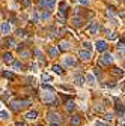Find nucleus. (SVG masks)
Masks as SVG:
<instances>
[{
	"instance_id": "f257e3e1",
	"label": "nucleus",
	"mask_w": 125,
	"mask_h": 126,
	"mask_svg": "<svg viewBox=\"0 0 125 126\" xmlns=\"http://www.w3.org/2000/svg\"><path fill=\"white\" fill-rule=\"evenodd\" d=\"M30 105V99H18V101H11L9 102V107L12 111H20L21 108Z\"/></svg>"
},
{
	"instance_id": "f03ea898",
	"label": "nucleus",
	"mask_w": 125,
	"mask_h": 126,
	"mask_svg": "<svg viewBox=\"0 0 125 126\" xmlns=\"http://www.w3.org/2000/svg\"><path fill=\"white\" fill-rule=\"evenodd\" d=\"M41 98H42V102H45V104H53L54 102V94H53V92L44 93Z\"/></svg>"
},
{
	"instance_id": "7ed1b4c3",
	"label": "nucleus",
	"mask_w": 125,
	"mask_h": 126,
	"mask_svg": "<svg viewBox=\"0 0 125 126\" xmlns=\"http://www.w3.org/2000/svg\"><path fill=\"white\" fill-rule=\"evenodd\" d=\"M47 119H48L51 123H59L60 122V119H62V116L59 114V113H48V114H47Z\"/></svg>"
},
{
	"instance_id": "20e7f679",
	"label": "nucleus",
	"mask_w": 125,
	"mask_h": 126,
	"mask_svg": "<svg viewBox=\"0 0 125 126\" xmlns=\"http://www.w3.org/2000/svg\"><path fill=\"white\" fill-rule=\"evenodd\" d=\"M95 47H97V51L105 53V50H107V42H105V41H97Z\"/></svg>"
},
{
	"instance_id": "39448f33",
	"label": "nucleus",
	"mask_w": 125,
	"mask_h": 126,
	"mask_svg": "<svg viewBox=\"0 0 125 126\" xmlns=\"http://www.w3.org/2000/svg\"><path fill=\"white\" fill-rule=\"evenodd\" d=\"M101 59H103V60H101V63H103V65H112V62H113V57H112V54H108V53H104Z\"/></svg>"
},
{
	"instance_id": "423d86ee",
	"label": "nucleus",
	"mask_w": 125,
	"mask_h": 126,
	"mask_svg": "<svg viewBox=\"0 0 125 126\" xmlns=\"http://www.w3.org/2000/svg\"><path fill=\"white\" fill-rule=\"evenodd\" d=\"M98 29H100V24H98L97 21H92V23H90V27H89L87 32H89L90 35H97V33H98Z\"/></svg>"
},
{
	"instance_id": "0eeeda50",
	"label": "nucleus",
	"mask_w": 125,
	"mask_h": 126,
	"mask_svg": "<svg viewBox=\"0 0 125 126\" xmlns=\"http://www.w3.org/2000/svg\"><path fill=\"white\" fill-rule=\"evenodd\" d=\"M0 30H2L3 35H9V33H11V24H9V23H2Z\"/></svg>"
},
{
	"instance_id": "6e6552de",
	"label": "nucleus",
	"mask_w": 125,
	"mask_h": 126,
	"mask_svg": "<svg viewBox=\"0 0 125 126\" xmlns=\"http://www.w3.org/2000/svg\"><path fill=\"white\" fill-rule=\"evenodd\" d=\"M79 57H80L82 60H89V59H90V51H87V50H80Z\"/></svg>"
},
{
	"instance_id": "1a4fd4ad",
	"label": "nucleus",
	"mask_w": 125,
	"mask_h": 126,
	"mask_svg": "<svg viewBox=\"0 0 125 126\" xmlns=\"http://www.w3.org/2000/svg\"><path fill=\"white\" fill-rule=\"evenodd\" d=\"M41 5L45 6V8H48V9H51V8H54V5H56V0H42Z\"/></svg>"
},
{
	"instance_id": "9d476101",
	"label": "nucleus",
	"mask_w": 125,
	"mask_h": 126,
	"mask_svg": "<svg viewBox=\"0 0 125 126\" xmlns=\"http://www.w3.org/2000/svg\"><path fill=\"white\" fill-rule=\"evenodd\" d=\"M65 65L66 66H75L77 65V60L72 56H68V57H65Z\"/></svg>"
},
{
	"instance_id": "9b49d317",
	"label": "nucleus",
	"mask_w": 125,
	"mask_h": 126,
	"mask_svg": "<svg viewBox=\"0 0 125 126\" xmlns=\"http://www.w3.org/2000/svg\"><path fill=\"white\" fill-rule=\"evenodd\" d=\"M65 108H66V111H68V113H74V111H75V104H74L72 101H66Z\"/></svg>"
},
{
	"instance_id": "f8f14e48",
	"label": "nucleus",
	"mask_w": 125,
	"mask_h": 126,
	"mask_svg": "<svg viewBox=\"0 0 125 126\" xmlns=\"http://www.w3.org/2000/svg\"><path fill=\"white\" fill-rule=\"evenodd\" d=\"M56 48L59 50V53H60V51H66V50H69V44L63 41V42H60L59 47H56Z\"/></svg>"
},
{
	"instance_id": "ddd939ff",
	"label": "nucleus",
	"mask_w": 125,
	"mask_h": 126,
	"mask_svg": "<svg viewBox=\"0 0 125 126\" xmlns=\"http://www.w3.org/2000/svg\"><path fill=\"white\" fill-rule=\"evenodd\" d=\"M3 60H5V63H8V65H12L14 56H12L11 53H5V54H3Z\"/></svg>"
},
{
	"instance_id": "4468645a",
	"label": "nucleus",
	"mask_w": 125,
	"mask_h": 126,
	"mask_svg": "<svg viewBox=\"0 0 125 126\" xmlns=\"http://www.w3.org/2000/svg\"><path fill=\"white\" fill-rule=\"evenodd\" d=\"M74 81H75L77 86H83L84 84V77L83 75H75L74 77Z\"/></svg>"
},
{
	"instance_id": "2eb2a0df",
	"label": "nucleus",
	"mask_w": 125,
	"mask_h": 126,
	"mask_svg": "<svg viewBox=\"0 0 125 126\" xmlns=\"http://www.w3.org/2000/svg\"><path fill=\"white\" fill-rule=\"evenodd\" d=\"M38 117V111H29L27 114H26V119L27 120H35Z\"/></svg>"
},
{
	"instance_id": "dca6fc26",
	"label": "nucleus",
	"mask_w": 125,
	"mask_h": 126,
	"mask_svg": "<svg viewBox=\"0 0 125 126\" xmlns=\"http://www.w3.org/2000/svg\"><path fill=\"white\" fill-rule=\"evenodd\" d=\"M71 123H72L74 126H79V125L82 123V117H80V116H72V119H71Z\"/></svg>"
},
{
	"instance_id": "f3484780",
	"label": "nucleus",
	"mask_w": 125,
	"mask_h": 126,
	"mask_svg": "<svg viewBox=\"0 0 125 126\" xmlns=\"http://www.w3.org/2000/svg\"><path fill=\"white\" fill-rule=\"evenodd\" d=\"M66 11H68V5L66 3H60V15H62V17L66 15Z\"/></svg>"
},
{
	"instance_id": "a211bd4d",
	"label": "nucleus",
	"mask_w": 125,
	"mask_h": 126,
	"mask_svg": "<svg viewBox=\"0 0 125 126\" xmlns=\"http://www.w3.org/2000/svg\"><path fill=\"white\" fill-rule=\"evenodd\" d=\"M116 111H118L121 116H124V105H122V102H119V101H116Z\"/></svg>"
},
{
	"instance_id": "6ab92c4d",
	"label": "nucleus",
	"mask_w": 125,
	"mask_h": 126,
	"mask_svg": "<svg viewBox=\"0 0 125 126\" xmlns=\"http://www.w3.org/2000/svg\"><path fill=\"white\" fill-rule=\"evenodd\" d=\"M48 54H50L51 57H56V56L59 54V50L56 48V47H50V48H48Z\"/></svg>"
},
{
	"instance_id": "aec40b11",
	"label": "nucleus",
	"mask_w": 125,
	"mask_h": 126,
	"mask_svg": "<svg viewBox=\"0 0 125 126\" xmlns=\"http://www.w3.org/2000/svg\"><path fill=\"white\" fill-rule=\"evenodd\" d=\"M12 65H14L15 69H23V63H21L20 60H14V62H12Z\"/></svg>"
},
{
	"instance_id": "412c9836",
	"label": "nucleus",
	"mask_w": 125,
	"mask_h": 126,
	"mask_svg": "<svg viewBox=\"0 0 125 126\" xmlns=\"http://www.w3.org/2000/svg\"><path fill=\"white\" fill-rule=\"evenodd\" d=\"M72 24H74L75 27H80V26L83 24V20H82V18H74V20H72Z\"/></svg>"
},
{
	"instance_id": "4be33fe9",
	"label": "nucleus",
	"mask_w": 125,
	"mask_h": 126,
	"mask_svg": "<svg viewBox=\"0 0 125 126\" xmlns=\"http://www.w3.org/2000/svg\"><path fill=\"white\" fill-rule=\"evenodd\" d=\"M53 71H54L56 74H59V75H62V74H63V69H62L59 65H54V66H53Z\"/></svg>"
},
{
	"instance_id": "5701e85b",
	"label": "nucleus",
	"mask_w": 125,
	"mask_h": 126,
	"mask_svg": "<svg viewBox=\"0 0 125 126\" xmlns=\"http://www.w3.org/2000/svg\"><path fill=\"white\" fill-rule=\"evenodd\" d=\"M95 110H97L98 113H104V111H105V108H104L103 104H97V105H95Z\"/></svg>"
},
{
	"instance_id": "b1692460",
	"label": "nucleus",
	"mask_w": 125,
	"mask_h": 126,
	"mask_svg": "<svg viewBox=\"0 0 125 126\" xmlns=\"http://www.w3.org/2000/svg\"><path fill=\"white\" fill-rule=\"evenodd\" d=\"M84 81H87L89 84H93V83H95V77H93V75H87L84 78Z\"/></svg>"
},
{
	"instance_id": "393cba45",
	"label": "nucleus",
	"mask_w": 125,
	"mask_h": 126,
	"mask_svg": "<svg viewBox=\"0 0 125 126\" xmlns=\"http://www.w3.org/2000/svg\"><path fill=\"white\" fill-rule=\"evenodd\" d=\"M0 119H2V120H8L9 119V113L8 111H0Z\"/></svg>"
},
{
	"instance_id": "a878e982",
	"label": "nucleus",
	"mask_w": 125,
	"mask_h": 126,
	"mask_svg": "<svg viewBox=\"0 0 125 126\" xmlns=\"http://www.w3.org/2000/svg\"><path fill=\"white\" fill-rule=\"evenodd\" d=\"M5 44H6L8 47H15V41H14V39H11V38H8Z\"/></svg>"
},
{
	"instance_id": "bb28decb",
	"label": "nucleus",
	"mask_w": 125,
	"mask_h": 126,
	"mask_svg": "<svg viewBox=\"0 0 125 126\" xmlns=\"http://www.w3.org/2000/svg\"><path fill=\"white\" fill-rule=\"evenodd\" d=\"M5 77H6V78H11V80H15L14 72H9V71H6V72H5Z\"/></svg>"
},
{
	"instance_id": "cd10ccee",
	"label": "nucleus",
	"mask_w": 125,
	"mask_h": 126,
	"mask_svg": "<svg viewBox=\"0 0 125 126\" xmlns=\"http://www.w3.org/2000/svg\"><path fill=\"white\" fill-rule=\"evenodd\" d=\"M42 89H44V90H48V92H53V90H54V89H53L51 86H48V84H42Z\"/></svg>"
},
{
	"instance_id": "c85d7f7f",
	"label": "nucleus",
	"mask_w": 125,
	"mask_h": 126,
	"mask_svg": "<svg viewBox=\"0 0 125 126\" xmlns=\"http://www.w3.org/2000/svg\"><path fill=\"white\" fill-rule=\"evenodd\" d=\"M30 3H32V2H30V0H23V2H21L23 8H27V6H30Z\"/></svg>"
},
{
	"instance_id": "c756f323",
	"label": "nucleus",
	"mask_w": 125,
	"mask_h": 126,
	"mask_svg": "<svg viewBox=\"0 0 125 126\" xmlns=\"http://www.w3.org/2000/svg\"><path fill=\"white\" fill-rule=\"evenodd\" d=\"M93 75L98 77V78L101 77V72H100V69H98V68H93Z\"/></svg>"
},
{
	"instance_id": "7c9ffc66",
	"label": "nucleus",
	"mask_w": 125,
	"mask_h": 126,
	"mask_svg": "<svg viewBox=\"0 0 125 126\" xmlns=\"http://www.w3.org/2000/svg\"><path fill=\"white\" fill-rule=\"evenodd\" d=\"M50 15H51V14H50V11H45V12L42 14V18H44V20H47V18H50Z\"/></svg>"
},
{
	"instance_id": "2f4dec72",
	"label": "nucleus",
	"mask_w": 125,
	"mask_h": 126,
	"mask_svg": "<svg viewBox=\"0 0 125 126\" xmlns=\"http://www.w3.org/2000/svg\"><path fill=\"white\" fill-rule=\"evenodd\" d=\"M113 74H115V75H122V71H121L119 68H115V69H113Z\"/></svg>"
},
{
	"instance_id": "473e14b6",
	"label": "nucleus",
	"mask_w": 125,
	"mask_h": 126,
	"mask_svg": "<svg viewBox=\"0 0 125 126\" xmlns=\"http://www.w3.org/2000/svg\"><path fill=\"white\" fill-rule=\"evenodd\" d=\"M17 35H18V36H24V35H26V32L21 30V29H18V30H17Z\"/></svg>"
},
{
	"instance_id": "72a5a7b5",
	"label": "nucleus",
	"mask_w": 125,
	"mask_h": 126,
	"mask_svg": "<svg viewBox=\"0 0 125 126\" xmlns=\"http://www.w3.org/2000/svg\"><path fill=\"white\" fill-rule=\"evenodd\" d=\"M83 47H84V48H86V50H87V51H89V50H90V48H92V45H90V44H89V42H84V44H83Z\"/></svg>"
},
{
	"instance_id": "f704fd0d",
	"label": "nucleus",
	"mask_w": 125,
	"mask_h": 126,
	"mask_svg": "<svg viewBox=\"0 0 125 126\" xmlns=\"http://www.w3.org/2000/svg\"><path fill=\"white\" fill-rule=\"evenodd\" d=\"M79 2H80L82 5H84V6H87V5L90 3V0H79Z\"/></svg>"
},
{
	"instance_id": "c9c22d12",
	"label": "nucleus",
	"mask_w": 125,
	"mask_h": 126,
	"mask_svg": "<svg viewBox=\"0 0 125 126\" xmlns=\"http://www.w3.org/2000/svg\"><path fill=\"white\" fill-rule=\"evenodd\" d=\"M95 126H107V123H103V122L97 120V122H95Z\"/></svg>"
},
{
	"instance_id": "e433bc0d",
	"label": "nucleus",
	"mask_w": 125,
	"mask_h": 126,
	"mask_svg": "<svg viewBox=\"0 0 125 126\" xmlns=\"http://www.w3.org/2000/svg\"><path fill=\"white\" fill-rule=\"evenodd\" d=\"M84 17H86V18H92V17H93V12H92V11H89V12L84 15Z\"/></svg>"
},
{
	"instance_id": "4c0bfd02",
	"label": "nucleus",
	"mask_w": 125,
	"mask_h": 126,
	"mask_svg": "<svg viewBox=\"0 0 125 126\" xmlns=\"http://www.w3.org/2000/svg\"><path fill=\"white\" fill-rule=\"evenodd\" d=\"M29 56H30L29 51H21V57H29Z\"/></svg>"
},
{
	"instance_id": "58836bf2",
	"label": "nucleus",
	"mask_w": 125,
	"mask_h": 126,
	"mask_svg": "<svg viewBox=\"0 0 125 126\" xmlns=\"http://www.w3.org/2000/svg\"><path fill=\"white\" fill-rule=\"evenodd\" d=\"M116 35H118V33H110V35H108V39H112V41L116 39Z\"/></svg>"
},
{
	"instance_id": "ea45409f",
	"label": "nucleus",
	"mask_w": 125,
	"mask_h": 126,
	"mask_svg": "<svg viewBox=\"0 0 125 126\" xmlns=\"http://www.w3.org/2000/svg\"><path fill=\"white\" fill-rule=\"evenodd\" d=\"M42 80H51V78H50V75H47V74H44V75H42Z\"/></svg>"
},
{
	"instance_id": "a19ab883",
	"label": "nucleus",
	"mask_w": 125,
	"mask_h": 126,
	"mask_svg": "<svg viewBox=\"0 0 125 126\" xmlns=\"http://www.w3.org/2000/svg\"><path fill=\"white\" fill-rule=\"evenodd\" d=\"M112 119H113V116H112V114H107V116H105V120H108V122H110Z\"/></svg>"
},
{
	"instance_id": "79ce46f5",
	"label": "nucleus",
	"mask_w": 125,
	"mask_h": 126,
	"mask_svg": "<svg viewBox=\"0 0 125 126\" xmlns=\"http://www.w3.org/2000/svg\"><path fill=\"white\" fill-rule=\"evenodd\" d=\"M30 69H32V71H36V69H38V66H36V65H33V63H32V65H30Z\"/></svg>"
},
{
	"instance_id": "37998d69",
	"label": "nucleus",
	"mask_w": 125,
	"mask_h": 126,
	"mask_svg": "<svg viewBox=\"0 0 125 126\" xmlns=\"http://www.w3.org/2000/svg\"><path fill=\"white\" fill-rule=\"evenodd\" d=\"M15 126H24L23 123H15Z\"/></svg>"
},
{
	"instance_id": "c03bdc74",
	"label": "nucleus",
	"mask_w": 125,
	"mask_h": 126,
	"mask_svg": "<svg viewBox=\"0 0 125 126\" xmlns=\"http://www.w3.org/2000/svg\"><path fill=\"white\" fill-rule=\"evenodd\" d=\"M50 126H59V123H51Z\"/></svg>"
},
{
	"instance_id": "a18cd8bd",
	"label": "nucleus",
	"mask_w": 125,
	"mask_h": 126,
	"mask_svg": "<svg viewBox=\"0 0 125 126\" xmlns=\"http://www.w3.org/2000/svg\"><path fill=\"white\" fill-rule=\"evenodd\" d=\"M118 2H122V0H118Z\"/></svg>"
},
{
	"instance_id": "49530a36",
	"label": "nucleus",
	"mask_w": 125,
	"mask_h": 126,
	"mask_svg": "<svg viewBox=\"0 0 125 126\" xmlns=\"http://www.w3.org/2000/svg\"><path fill=\"white\" fill-rule=\"evenodd\" d=\"M0 92H2V90H0Z\"/></svg>"
}]
</instances>
